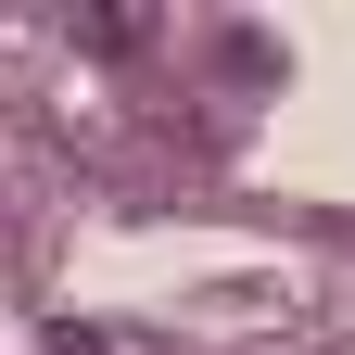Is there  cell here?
<instances>
[{
    "instance_id": "1",
    "label": "cell",
    "mask_w": 355,
    "mask_h": 355,
    "mask_svg": "<svg viewBox=\"0 0 355 355\" xmlns=\"http://www.w3.org/2000/svg\"><path fill=\"white\" fill-rule=\"evenodd\" d=\"M76 38H89V51H140V38H153V13H89Z\"/></svg>"
}]
</instances>
